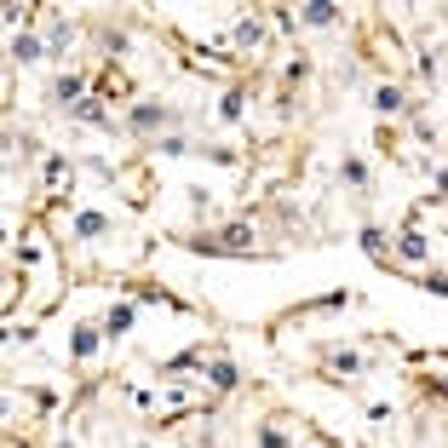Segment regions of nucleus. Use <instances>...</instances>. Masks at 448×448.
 I'll return each instance as SVG.
<instances>
[{"instance_id":"423d86ee","label":"nucleus","mask_w":448,"mask_h":448,"mask_svg":"<svg viewBox=\"0 0 448 448\" xmlns=\"http://www.w3.org/2000/svg\"><path fill=\"white\" fill-rule=\"evenodd\" d=\"M75 115H81V121H92V126H98V121H104V109H98V104H92V98H81V104H75Z\"/></svg>"},{"instance_id":"39448f33","label":"nucleus","mask_w":448,"mask_h":448,"mask_svg":"<svg viewBox=\"0 0 448 448\" xmlns=\"http://www.w3.org/2000/svg\"><path fill=\"white\" fill-rule=\"evenodd\" d=\"M236 41H242V46H259L265 29H259V23H242V29H236Z\"/></svg>"},{"instance_id":"6e6552de","label":"nucleus","mask_w":448,"mask_h":448,"mask_svg":"<svg viewBox=\"0 0 448 448\" xmlns=\"http://www.w3.org/2000/svg\"><path fill=\"white\" fill-rule=\"evenodd\" d=\"M133 121H138V126H155V121H161V109H155V104H144V109H133Z\"/></svg>"},{"instance_id":"7ed1b4c3","label":"nucleus","mask_w":448,"mask_h":448,"mask_svg":"<svg viewBox=\"0 0 448 448\" xmlns=\"http://www.w3.org/2000/svg\"><path fill=\"white\" fill-rule=\"evenodd\" d=\"M299 18H305V23H333V18H339V12H333V6H305V12H299Z\"/></svg>"},{"instance_id":"f03ea898","label":"nucleus","mask_w":448,"mask_h":448,"mask_svg":"<svg viewBox=\"0 0 448 448\" xmlns=\"http://www.w3.org/2000/svg\"><path fill=\"white\" fill-rule=\"evenodd\" d=\"M69 350H75V357H92V350H98V333H92V328H75Z\"/></svg>"},{"instance_id":"1a4fd4ad","label":"nucleus","mask_w":448,"mask_h":448,"mask_svg":"<svg viewBox=\"0 0 448 448\" xmlns=\"http://www.w3.org/2000/svg\"><path fill=\"white\" fill-rule=\"evenodd\" d=\"M81 236H104V219L98 213H81Z\"/></svg>"},{"instance_id":"20e7f679","label":"nucleus","mask_w":448,"mask_h":448,"mask_svg":"<svg viewBox=\"0 0 448 448\" xmlns=\"http://www.w3.org/2000/svg\"><path fill=\"white\" fill-rule=\"evenodd\" d=\"M12 52H18V63H29V58H41V41H29V35H18V46H12Z\"/></svg>"},{"instance_id":"f257e3e1","label":"nucleus","mask_w":448,"mask_h":448,"mask_svg":"<svg viewBox=\"0 0 448 448\" xmlns=\"http://www.w3.org/2000/svg\"><path fill=\"white\" fill-rule=\"evenodd\" d=\"M201 247H207V253H213V247H253V230H247V224H230L224 236H207Z\"/></svg>"},{"instance_id":"0eeeda50","label":"nucleus","mask_w":448,"mask_h":448,"mask_svg":"<svg viewBox=\"0 0 448 448\" xmlns=\"http://www.w3.org/2000/svg\"><path fill=\"white\" fill-rule=\"evenodd\" d=\"M333 368H339V374H350V368H357V374H362V357H357V350H339V357H333Z\"/></svg>"},{"instance_id":"9d476101","label":"nucleus","mask_w":448,"mask_h":448,"mask_svg":"<svg viewBox=\"0 0 448 448\" xmlns=\"http://www.w3.org/2000/svg\"><path fill=\"white\" fill-rule=\"evenodd\" d=\"M259 443H265V448H287V443H282V431H265Z\"/></svg>"}]
</instances>
